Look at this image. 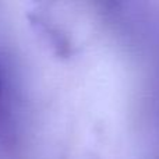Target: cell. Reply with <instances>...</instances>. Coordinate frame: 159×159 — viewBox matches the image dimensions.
<instances>
[{
  "mask_svg": "<svg viewBox=\"0 0 159 159\" xmlns=\"http://www.w3.org/2000/svg\"><path fill=\"white\" fill-rule=\"evenodd\" d=\"M2 99H3V81H2V75H0V105H2Z\"/></svg>",
  "mask_w": 159,
  "mask_h": 159,
  "instance_id": "6da1fadb",
  "label": "cell"
}]
</instances>
